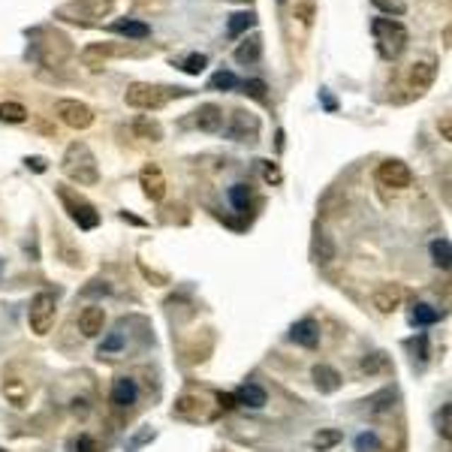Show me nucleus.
<instances>
[{
  "label": "nucleus",
  "mask_w": 452,
  "mask_h": 452,
  "mask_svg": "<svg viewBox=\"0 0 452 452\" xmlns=\"http://www.w3.org/2000/svg\"><path fill=\"white\" fill-rule=\"evenodd\" d=\"M4 398L13 407H25L28 398H30L28 380H21L18 374H4Z\"/></svg>",
  "instance_id": "a211bd4d"
},
{
  "label": "nucleus",
  "mask_w": 452,
  "mask_h": 452,
  "mask_svg": "<svg viewBox=\"0 0 452 452\" xmlns=\"http://www.w3.org/2000/svg\"><path fill=\"white\" fill-rule=\"evenodd\" d=\"M40 33L45 37V42H33V58L45 66H61L73 52L70 40L64 33H49V30H40Z\"/></svg>",
  "instance_id": "423d86ee"
},
{
  "label": "nucleus",
  "mask_w": 452,
  "mask_h": 452,
  "mask_svg": "<svg viewBox=\"0 0 452 452\" xmlns=\"http://www.w3.org/2000/svg\"><path fill=\"white\" fill-rule=\"evenodd\" d=\"M109 28L115 30V33L130 37V40H148L151 37V28L145 25V21H139V18H118V21H112Z\"/></svg>",
  "instance_id": "5701e85b"
},
{
  "label": "nucleus",
  "mask_w": 452,
  "mask_h": 452,
  "mask_svg": "<svg viewBox=\"0 0 452 452\" xmlns=\"http://www.w3.org/2000/svg\"><path fill=\"white\" fill-rule=\"evenodd\" d=\"M136 398H139V386H136L133 377H118L112 383V404L130 407V404H136Z\"/></svg>",
  "instance_id": "412c9836"
},
{
  "label": "nucleus",
  "mask_w": 452,
  "mask_h": 452,
  "mask_svg": "<svg viewBox=\"0 0 452 452\" xmlns=\"http://www.w3.org/2000/svg\"><path fill=\"white\" fill-rule=\"evenodd\" d=\"M239 88H242V94H247L251 100H259V103H266V90H268V85L263 82V78H247V82H242Z\"/></svg>",
  "instance_id": "2f4dec72"
},
{
  "label": "nucleus",
  "mask_w": 452,
  "mask_h": 452,
  "mask_svg": "<svg viewBox=\"0 0 452 452\" xmlns=\"http://www.w3.org/2000/svg\"><path fill=\"white\" fill-rule=\"evenodd\" d=\"M290 338H292V341H296L299 347L314 350L316 344H320V326H316V320H311V316H304V320H299V323L290 329Z\"/></svg>",
  "instance_id": "dca6fc26"
},
{
  "label": "nucleus",
  "mask_w": 452,
  "mask_h": 452,
  "mask_svg": "<svg viewBox=\"0 0 452 452\" xmlns=\"http://www.w3.org/2000/svg\"><path fill=\"white\" fill-rule=\"evenodd\" d=\"M256 136H259L256 115H251V112H244V109H235L232 112L230 139H235V142H256Z\"/></svg>",
  "instance_id": "9b49d317"
},
{
  "label": "nucleus",
  "mask_w": 452,
  "mask_h": 452,
  "mask_svg": "<svg viewBox=\"0 0 452 452\" xmlns=\"http://www.w3.org/2000/svg\"><path fill=\"white\" fill-rule=\"evenodd\" d=\"M139 184H142V194L148 196L151 202H160L166 196V178L160 172V166L157 163H148L139 172Z\"/></svg>",
  "instance_id": "f8f14e48"
},
{
  "label": "nucleus",
  "mask_w": 452,
  "mask_h": 452,
  "mask_svg": "<svg viewBox=\"0 0 452 452\" xmlns=\"http://www.w3.org/2000/svg\"><path fill=\"white\" fill-rule=\"evenodd\" d=\"M263 178L268 181V184H278V181H280V169L271 160H263Z\"/></svg>",
  "instance_id": "a19ab883"
},
{
  "label": "nucleus",
  "mask_w": 452,
  "mask_h": 452,
  "mask_svg": "<svg viewBox=\"0 0 452 452\" xmlns=\"http://www.w3.org/2000/svg\"><path fill=\"white\" fill-rule=\"evenodd\" d=\"M335 242H332V235L326 232V230H316L314 232V244H311V256H314V263L316 266H329L332 259H335Z\"/></svg>",
  "instance_id": "6ab92c4d"
},
{
  "label": "nucleus",
  "mask_w": 452,
  "mask_h": 452,
  "mask_svg": "<svg viewBox=\"0 0 452 452\" xmlns=\"http://www.w3.org/2000/svg\"><path fill=\"white\" fill-rule=\"evenodd\" d=\"M401 299H404V290L395 287V284H386V287H377V290H374V296H371V304H374L380 314H392V311H398Z\"/></svg>",
  "instance_id": "f3484780"
},
{
  "label": "nucleus",
  "mask_w": 452,
  "mask_h": 452,
  "mask_svg": "<svg viewBox=\"0 0 452 452\" xmlns=\"http://www.w3.org/2000/svg\"><path fill=\"white\" fill-rule=\"evenodd\" d=\"M374 6L383 9V13H389V16H404L407 13L404 0H374Z\"/></svg>",
  "instance_id": "4c0bfd02"
},
{
  "label": "nucleus",
  "mask_w": 452,
  "mask_h": 452,
  "mask_svg": "<svg viewBox=\"0 0 452 452\" xmlns=\"http://www.w3.org/2000/svg\"><path fill=\"white\" fill-rule=\"evenodd\" d=\"M259 54H263V40L251 37V40H244L239 49H235V61H239V64H256Z\"/></svg>",
  "instance_id": "b1692460"
},
{
  "label": "nucleus",
  "mask_w": 452,
  "mask_h": 452,
  "mask_svg": "<svg viewBox=\"0 0 452 452\" xmlns=\"http://www.w3.org/2000/svg\"><path fill=\"white\" fill-rule=\"evenodd\" d=\"M0 452H4V449H0Z\"/></svg>",
  "instance_id": "49530a36"
},
{
  "label": "nucleus",
  "mask_w": 452,
  "mask_h": 452,
  "mask_svg": "<svg viewBox=\"0 0 452 452\" xmlns=\"http://www.w3.org/2000/svg\"><path fill=\"white\" fill-rule=\"evenodd\" d=\"M440 434L446 440L452 437V407L449 404H444V410H440Z\"/></svg>",
  "instance_id": "58836bf2"
},
{
  "label": "nucleus",
  "mask_w": 452,
  "mask_h": 452,
  "mask_svg": "<svg viewBox=\"0 0 452 452\" xmlns=\"http://www.w3.org/2000/svg\"><path fill=\"white\" fill-rule=\"evenodd\" d=\"M103 326H106V311L100 308V304H88V308L78 314V332L85 338H97L103 332Z\"/></svg>",
  "instance_id": "4468645a"
},
{
  "label": "nucleus",
  "mask_w": 452,
  "mask_h": 452,
  "mask_svg": "<svg viewBox=\"0 0 452 452\" xmlns=\"http://www.w3.org/2000/svg\"><path fill=\"white\" fill-rule=\"evenodd\" d=\"M218 407L220 410H235V395H218Z\"/></svg>",
  "instance_id": "79ce46f5"
},
{
  "label": "nucleus",
  "mask_w": 452,
  "mask_h": 452,
  "mask_svg": "<svg viewBox=\"0 0 452 452\" xmlns=\"http://www.w3.org/2000/svg\"><path fill=\"white\" fill-rule=\"evenodd\" d=\"M371 33H374V40H377V52L383 61L401 58V52L407 49V30L401 21H395V18H374L371 21Z\"/></svg>",
  "instance_id": "20e7f679"
},
{
  "label": "nucleus",
  "mask_w": 452,
  "mask_h": 452,
  "mask_svg": "<svg viewBox=\"0 0 452 452\" xmlns=\"http://www.w3.org/2000/svg\"><path fill=\"white\" fill-rule=\"evenodd\" d=\"M235 404H244L251 407V410H259V407L268 404V395L263 386H256V383H244V386H239V392H235Z\"/></svg>",
  "instance_id": "4be33fe9"
},
{
  "label": "nucleus",
  "mask_w": 452,
  "mask_h": 452,
  "mask_svg": "<svg viewBox=\"0 0 452 452\" xmlns=\"http://www.w3.org/2000/svg\"><path fill=\"white\" fill-rule=\"evenodd\" d=\"M112 9H115V0H70V4L54 9V18L90 28V25H97V21H103Z\"/></svg>",
  "instance_id": "7ed1b4c3"
},
{
  "label": "nucleus",
  "mask_w": 452,
  "mask_h": 452,
  "mask_svg": "<svg viewBox=\"0 0 452 452\" xmlns=\"http://www.w3.org/2000/svg\"><path fill=\"white\" fill-rule=\"evenodd\" d=\"M0 121L4 124H25L28 109L21 103H16V100H6V103H0Z\"/></svg>",
  "instance_id": "bb28decb"
},
{
  "label": "nucleus",
  "mask_w": 452,
  "mask_h": 452,
  "mask_svg": "<svg viewBox=\"0 0 452 452\" xmlns=\"http://www.w3.org/2000/svg\"><path fill=\"white\" fill-rule=\"evenodd\" d=\"M311 377H314V383H316V389L320 392H326V395H332V392H338L341 389V374H338V371L332 368V365H314V371H311Z\"/></svg>",
  "instance_id": "aec40b11"
},
{
  "label": "nucleus",
  "mask_w": 452,
  "mask_h": 452,
  "mask_svg": "<svg viewBox=\"0 0 452 452\" xmlns=\"http://www.w3.org/2000/svg\"><path fill=\"white\" fill-rule=\"evenodd\" d=\"M434 78H437L434 58H422V61L410 64V70H407V90H410V97H422L434 85Z\"/></svg>",
  "instance_id": "1a4fd4ad"
},
{
  "label": "nucleus",
  "mask_w": 452,
  "mask_h": 452,
  "mask_svg": "<svg viewBox=\"0 0 452 452\" xmlns=\"http://www.w3.org/2000/svg\"><path fill=\"white\" fill-rule=\"evenodd\" d=\"M440 133H444L446 142L452 139V118H449V115H444V121H440Z\"/></svg>",
  "instance_id": "c03bdc74"
},
{
  "label": "nucleus",
  "mask_w": 452,
  "mask_h": 452,
  "mask_svg": "<svg viewBox=\"0 0 452 452\" xmlns=\"http://www.w3.org/2000/svg\"><path fill=\"white\" fill-rule=\"evenodd\" d=\"M25 163H28V169H33V172H45V160H42V157H25Z\"/></svg>",
  "instance_id": "37998d69"
},
{
  "label": "nucleus",
  "mask_w": 452,
  "mask_h": 452,
  "mask_svg": "<svg viewBox=\"0 0 452 452\" xmlns=\"http://www.w3.org/2000/svg\"><path fill=\"white\" fill-rule=\"evenodd\" d=\"M386 365H389L386 353H371V356H365V359H362L359 371H362V374H368V377H374V374H380V371L386 368Z\"/></svg>",
  "instance_id": "c756f323"
},
{
  "label": "nucleus",
  "mask_w": 452,
  "mask_h": 452,
  "mask_svg": "<svg viewBox=\"0 0 452 452\" xmlns=\"http://www.w3.org/2000/svg\"><path fill=\"white\" fill-rule=\"evenodd\" d=\"M58 199L64 202V208H66V214L73 218V223H78V230L90 232V230H97V226H100V214H97V208L90 206V202H85L82 196H76L73 190L58 187Z\"/></svg>",
  "instance_id": "0eeeda50"
},
{
  "label": "nucleus",
  "mask_w": 452,
  "mask_h": 452,
  "mask_svg": "<svg viewBox=\"0 0 452 452\" xmlns=\"http://www.w3.org/2000/svg\"><path fill=\"white\" fill-rule=\"evenodd\" d=\"M380 449V437L374 432H362L356 437V452H377Z\"/></svg>",
  "instance_id": "f704fd0d"
},
{
  "label": "nucleus",
  "mask_w": 452,
  "mask_h": 452,
  "mask_svg": "<svg viewBox=\"0 0 452 452\" xmlns=\"http://www.w3.org/2000/svg\"><path fill=\"white\" fill-rule=\"evenodd\" d=\"M118 350H124V335H121V329L112 332L106 341L100 344V356H112V353H118Z\"/></svg>",
  "instance_id": "e433bc0d"
},
{
  "label": "nucleus",
  "mask_w": 452,
  "mask_h": 452,
  "mask_svg": "<svg viewBox=\"0 0 452 452\" xmlns=\"http://www.w3.org/2000/svg\"><path fill=\"white\" fill-rule=\"evenodd\" d=\"M169 97H187V88H163V85H151V82H133L124 90V103L130 109H160Z\"/></svg>",
  "instance_id": "f03ea898"
},
{
  "label": "nucleus",
  "mask_w": 452,
  "mask_h": 452,
  "mask_svg": "<svg viewBox=\"0 0 452 452\" xmlns=\"http://www.w3.org/2000/svg\"><path fill=\"white\" fill-rule=\"evenodd\" d=\"M341 432L338 428H326V432H320V434H314V446L320 449V452H326V449H332V446H338L341 444Z\"/></svg>",
  "instance_id": "7c9ffc66"
},
{
  "label": "nucleus",
  "mask_w": 452,
  "mask_h": 452,
  "mask_svg": "<svg viewBox=\"0 0 452 452\" xmlns=\"http://www.w3.org/2000/svg\"><path fill=\"white\" fill-rule=\"evenodd\" d=\"M410 320H413V326H434L440 320V311H434L432 304H425V302H416Z\"/></svg>",
  "instance_id": "cd10ccee"
},
{
  "label": "nucleus",
  "mask_w": 452,
  "mask_h": 452,
  "mask_svg": "<svg viewBox=\"0 0 452 452\" xmlns=\"http://www.w3.org/2000/svg\"><path fill=\"white\" fill-rule=\"evenodd\" d=\"M377 181L383 187H392V190H407L413 184V172L410 166L401 163V160H383L377 166Z\"/></svg>",
  "instance_id": "9d476101"
},
{
  "label": "nucleus",
  "mask_w": 452,
  "mask_h": 452,
  "mask_svg": "<svg viewBox=\"0 0 452 452\" xmlns=\"http://www.w3.org/2000/svg\"><path fill=\"white\" fill-rule=\"evenodd\" d=\"M73 452H97V440L94 437H88V434H82L73 444Z\"/></svg>",
  "instance_id": "ea45409f"
},
{
  "label": "nucleus",
  "mask_w": 452,
  "mask_h": 452,
  "mask_svg": "<svg viewBox=\"0 0 452 452\" xmlns=\"http://www.w3.org/2000/svg\"><path fill=\"white\" fill-rule=\"evenodd\" d=\"M64 175L76 181L78 187H94L100 181V166H97V157L94 151L88 148L85 142H73L70 148L64 151V160H61Z\"/></svg>",
  "instance_id": "f257e3e1"
},
{
  "label": "nucleus",
  "mask_w": 452,
  "mask_h": 452,
  "mask_svg": "<svg viewBox=\"0 0 452 452\" xmlns=\"http://www.w3.org/2000/svg\"><path fill=\"white\" fill-rule=\"evenodd\" d=\"M206 66H208V58H206V54H190V58L181 64V70H184L187 76H199L202 70H206Z\"/></svg>",
  "instance_id": "c9c22d12"
},
{
  "label": "nucleus",
  "mask_w": 452,
  "mask_h": 452,
  "mask_svg": "<svg viewBox=\"0 0 452 452\" xmlns=\"http://www.w3.org/2000/svg\"><path fill=\"white\" fill-rule=\"evenodd\" d=\"M239 85H242V82H239V76L230 73V70L214 73V76H211V82H208V88H211V90H235Z\"/></svg>",
  "instance_id": "c85d7f7f"
},
{
  "label": "nucleus",
  "mask_w": 452,
  "mask_h": 452,
  "mask_svg": "<svg viewBox=\"0 0 452 452\" xmlns=\"http://www.w3.org/2000/svg\"><path fill=\"white\" fill-rule=\"evenodd\" d=\"M256 25V13H235V16H230V21H226V33L230 37H242L244 30H251Z\"/></svg>",
  "instance_id": "a878e982"
},
{
  "label": "nucleus",
  "mask_w": 452,
  "mask_h": 452,
  "mask_svg": "<svg viewBox=\"0 0 452 452\" xmlns=\"http://www.w3.org/2000/svg\"><path fill=\"white\" fill-rule=\"evenodd\" d=\"M54 316H58V296L52 290H40L37 296L30 299V308H28V326L33 335L45 338L54 326Z\"/></svg>",
  "instance_id": "39448f33"
},
{
  "label": "nucleus",
  "mask_w": 452,
  "mask_h": 452,
  "mask_svg": "<svg viewBox=\"0 0 452 452\" xmlns=\"http://www.w3.org/2000/svg\"><path fill=\"white\" fill-rule=\"evenodd\" d=\"M0 278H4V259H0Z\"/></svg>",
  "instance_id": "a18cd8bd"
},
{
  "label": "nucleus",
  "mask_w": 452,
  "mask_h": 452,
  "mask_svg": "<svg viewBox=\"0 0 452 452\" xmlns=\"http://www.w3.org/2000/svg\"><path fill=\"white\" fill-rule=\"evenodd\" d=\"M133 136H139V139H148V142H160L163 139V127L157 121H151V118H139L133 124Z\"/></svg>",
  "instance_id": "393cba45"
},
{
  "label": "nucleus",
  "mask_w": 452,
  "mask_h": 452,
  "mask_svg": "<svg viewBox=\"0 0 452 452\" xmlns=\"http://www.w3.org/2000/svg\"><path fill=\"white\" fill-rule=\"evenodd\" d=\"M432 256H434V266L440 268H449V242L446 239H434L432 242Z\"/></svg>",
  "instance_id": "72a5a7b5"
},
{
  "label": "nucleus",
  "mask_w": 452,
  "mask_h": 452,
  "mask_svg": "<svg viewBox=\"0 0 452 452\" xmlns=\"http://www.w3.org/2000/svg\"><path fill=\"white\" fill-rule=\"evenodd\" d=\"M194 124H196V130H202V133H218L223 127V109L214 106V103H202L194 112Z\"/></svg>",
  "instance_id": "2eb2a0df"
},
{
  "label": "nucleus",
  "mask_w": 452,
  "mask_h": 452,
  "mask_svg": "<svg viewBox=\"0 0 452 452\" xmlns=\"http://www.w3.org/2000/svg\"><path fill=\"white\" fill-rule=\"evenodd\" d=\"M230 202L239 211H247V202H251V187H247V184H232L230 187Z\"/></svg>",
  "instance_id": "473e14b6"
},
{
  "label": "nucleus",
  "mask_w": 452,
  "mask_h": 452,
  "mask_svg": "<svg viewBox=\"0 0 452 452\" xmlns=\"http://www.w3.org/2000/svg\"><path fill=\"white\" fill-rule=\"evenodd\" d=\"M54 115L70 130H88L94 124V109L82 103V100H58L54 103Z\"/></svg>",
  "instance_id": "6e6552de"
},
{
  "label": "nucleus",
  "mask_w": 452,
  "mask_h": 452,
  "mask_svg": "<svg viewBox=\"0 0 452 452\" xmlns=\"http://www.w3.org/2000/svg\"><path fill=\"white\" fill-rule=\"evenodd\" d=\"M112 54H124V52L112 49L109 42H94V45H85V49L78 52V58H82V64L88 66V70H103Z\"/></svg>",
  "instance_id": "ddd939ff"
}]
</instances>
